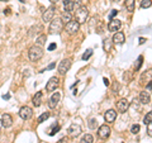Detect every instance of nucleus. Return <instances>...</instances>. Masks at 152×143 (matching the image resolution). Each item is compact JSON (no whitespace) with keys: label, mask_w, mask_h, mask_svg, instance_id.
<instances>
[{"label":"nucleus","mask_w":152,"mask_h":143,"mask_svg":"<svg viewBox=\"0 0 152 143\" xmlns=\"http://www.w3.org/2000/svg\"><path fill=\"white\" fill-rule=\"evenodd\" d=\"M89 17V10L86 7H81L80 5L75 12V20L79 23V24H83V23L86 22V19Z\"/></svg>","instance_id":"obj_1"},{"label":"nucleus","mask_w":152,"mask_h":143,"mask_svg":"<svg viewBox=\"0 0 152 143\" xmlns=\"http://www.w3.org/2000/svg\"><path fill=\"white\" fill-rule=\"evenodd\" d=\"M28 57H29V60L33 61V62H36V61L41 60L42 57H43V50H42V47L39 46H33L29 48V52H28Z\"/></svg>","instance_id":"obj_2"},{"label":"nucleus","mask_w":152,"mask_h":143,"mask_svg":"<svg viewBox=\"0 0 152 143\" xmlns=\"http://www.w3.org/2000/svg\"><path fill=\"white\" fill-rule=\"evenodd\" d=\"M64 29V22L61 20V18H56V19H52L51 20V24L48 31L51 34H58L61 33V31Z\"/></svg>","instance_id":"obj_3"},{"label":"nucleus","mask_w":152,"mask_h":143,"mask_svg":"<svg viewBox=\"0 0 152 143\" xmlns=\"http://www.w3.org/2000/svg\"><path fill=\"white\" fill-rule=\"evenodd\" d=\"M110 127L107 125V124H103L98 128V137L100 139H107V138L110 136Z\"/></svg>","instance_id":"obj_4"},{"label":"nucleus","mask_w":152,"mask_h":143,"mask_svg":"<svg viewBox=\"0 0 152 143\" xmlns=\"http://www.w3.org/2000/svg\"><path fill=\"white\" fill-rule=\"evenodd\" d=\"M80 29V24L76 20H70L69 23H66V32L69 34H76Z\"/></svg>","instance_id":"obj_5"},{"label":"nucleus","mask_w":152,"mask_h":143,"mask_svg":"<svg viewBox=\"0 0 152 143\" xmlns=\"http://www.w3.org/2000/svg\"><path fill=\"white\" fill-rule=\"evenodd\" d=\"M19 117H20L23 120H29L33 117V110L29 107H22L20 110H19Z\"/></svg>","instance_id":"obj_6"},{"label":"nucleus","mask_w":152,"mask_h":143,"mask_svg":"<svg viewBox=\"0 0 152 143\" xmlns=\"http://www.w3.org/2000/svg\"><path fill=\"white\" fill-rule=\"evenodd\" d=\"M70 69H71V60H70V58L62 60V61L60 62V65H58V72H60L61 75H65Z\"/></svg>","instance_id":"obj_7"},{"label":"nucleus","mask_w":152,"mask_h":143,"mask_svg":"<svg viewBox=\"0 0 152 143\" xmlns=\"http://www.w3.org/2000/svg\"><path fill=\"white\" fill-rule=\"evenodd\" d=\"M80 133H81V127H80L79 124H76V123H72V124L69 127V129H67V134L71 138L77 137Z\"/></svg>","instance_id":"obj_8"},{"label":"nucleus","mask_w":152,"mask_h":143,"mask_svg":"<svg viewBox=\"0 0 152 143\" xmlns=\"http://www.w3.org/2000/svg\"><path fill=\"white\" fill-rule=\"evenodd\" d=\"M122 27V22L118 20V19H110V22H109L108 24V29L109 32H114L115 33L117 31H119Z\"/></svg>","instance_id":"obj_9"},{"label":"nucleus","mask_w":152,"mask_h":143,"mask_svg":"<svg viewBox=\"0 0 152 143\" xmlns=\"http://www.w3.org/2000/svg\"><path fill=\"white\" fill-rule=\"evenodd\" d=\"M58 84H60V80L57 79V77H51L50 79V81L47 82V85H46V90L48 93H51V91H55V90L57 89V86H58Z\"/></svg>","instance_id":"obj_10"},{"label":"nucleus","mask_w":152,"mask_h":143,"mask_svg":"<svg viewBox=\"0 0 152 143\" xmlns=\"http://www.w3.org/2000/svg\"><path fill=\"white\" fill-rule=\"evenodd\" d=\"M115 119H117V112L113 110V109H109V110L104 113V120L107 123H113Z\"/></svg>","instance_id":"obj_11"},{"label":"nucleus","mask_w":152,"mask_h":143,"mask_svg":"<svg viewBox=\"0 0 152 143\" xmlns=\"http://www.w3.org/2000/svg\"><path fill=\"white\" fill-rule=\"evenodd\" d=\"M80 7V4H77V3H75L74 0H65L64 1V8H65V10L66 12H72V10H75V9H77Z\"/></svg>","instance_id":"obj_12"},{"label":"nucleus","mask_w":152,"mask_h":143,"mask_svg":"<svg viewBox=\"0 0 152 143\" xmlns=\"http://www.w3.org/2000/svg\"><path fill=\"white\" fill-rule=\"evenodd\" d=\"M60 99H61V94H60L58 91L53 93V95H52V96L50 98V101H48V107H50L51 109H55V108L57 107V104H58Z\"/></svg>","instance_id":"obj_13"},{"label":"nucleus","mask_w":152,"mask_h":143,"mask_svg":"<svg viewBox=\"0 0 152 143\" xmlns=\"http://www.w3.org/2000/svg\"><path fill=\"white\" fill-rule=\"evenodd\" d=\"M55 10H56V9H55L53 7H51V8H48V9H47V10L43 13V15H42V19H43L45 23L51 22L52 19H53V17H55Z\"/></svg>","instance_id":"obj_14"},{"label":"nucleus","mask_w":152,"mask_h":143,"mask_svg":"<svg viewBox=\"0 0 152 143\" xmlns=\"http://www.w3.org/2000/svg\"><path fill=\"white\" fill-rule=\"evenodd\" d=\"M129 108V103L127 101V99H121L117 103V110L119 113H126Z\"/></svg>","instance_id":"obj_15"},{"label":"nucleus","mask_w":152,"mask_h":143,"mask_svg":"<svg viewBox=\"0 0 152 143\" xmlns=\"http://www.w3.org/2000/svg\"><path fill=\"white\" fill-rule=\"evenodd\" d=\"M126 41V37H124V33L123 32H115L113 36V42L115 45H123Z\"/></svg>","instance_id":"obj_16"},{"label":"nucleus","mask_w":152,"mask_h":143,"mask_svg":"<svg viewBox=\"0 0 152 143\" xmlns=\"http://www.w3.org/2000/svg\"><path fill=\"white\" fill-rule=\"evenodd\" d=\"M1 123H3V127H5V128L12 127L13 125V118H12L10 114H3Z\"/></svg>","instance_id":"obj_17"},{"label":"nucleus","mask_w":152,"mask_h":143,"mask_svg":"<svg viewBox=\"0 0 152 143\" xmlns=\"http://www.w3.org/2000/svg\"><path fill=\"white\" fill-rule=\"evenodd\" d=\"M138 101L141 104H150L151 103V95L148 91H142L140 94V100Z\"/></svg>","instance_id":"obj_18"},{"label":"nucleus","mask_w":152,"mask_h":143,"mask_svg":"<svg viewBox=\"0 0 152 143\" xmlns=\"http://www.w3.org/2000/svg\"><path fill=\"white\" fill-rule=\"evenodd\" d=\"M42 98H43V93L42 91H38V93H36V95L33 96V105H34L36 108L37 107H39L41 104H42Z\"/></svg>","instance_id":"obj_19"},{"label":"nucleus","mask_w":152,"mask_h":143,"mask_svg":"<svg viewBox=\"0 0 152 143\" xmlns=\"http://www.w3.org/2000/svg\"><path fill=\"white\" fill-rule=\"evenodd\" d=\"M71 19H72V15H71V13L64 10L62 14H61V20H62L64 23H69Z\"/></svg>","instance_id":"obj_20"},{"label":"nucleus","mask_w":152,"mask_h":143,"mask_svg":"<svg viewBox=\"0 0 152 143\" xmlns=\"http://www.w3.org/2000/svg\"><path fill=\"white\" fill-rule=\"evenodd\" d=\"M134 4H136L134 0H124V5L127 8V10L131 12V13L134 10Z\"/></svg>","instance_id":"obj_21"},{"label":"nucleus","mask_w":152,"mask_h":143,"mask_svg":"<svg viewBox=\"0 0 152 143\" xmlns=\"http://www.w3.org/2000/svg\"><path fill=\"white\" fill-rule=\"evenodd\" d=\"M103 48L105 52H109L112 50V41L109 39V38H105V39L103 41Z\"/></svg>","instance_id":"obj_22"},{"label":"nucleus","mask_w":152,"mask_h":143,"mask_svg":"<svg viewBox=\"0 0 152 143\" xmlns=\"http://www.w3.org/2000/svg\"><path fill=\"white\" fill-rule=\"evenodd\" d=\"M80 143H94V137L91 134H85L81 141H80Z\"/></svg>","instance_id":"obj_23"},{"label":"nucleus","mask_w":152,"mask_h":143,"mask_svg":"<svg viewBox=\"0 0 152 143\" xmlns=\"http://www.w3.org/2000/svg\"><path fill=\"white\" fill-rule=\"evenodd\" d=\"M46 39H47V38H46V36L45 34H42V36H39V37H38L37 38V41H36V45L37 46H43L45 43H46Z\"/></svg>","instance_id":"obj_24"},{"label":"nucleus","mask_w":152,"mask_h":143,"mask_svg":"<svg viewBox=\"0 0 152 143\" xmlns=\"http://www.w3.org/2000/svg\"><path fill=\"white\" fill-rule=\"evenodd\" d=\"M152 7V1L151 0H142L141 1V8L147 9V8H151Z\"/></svg>","instance_id":"obj_25"},{"label":"nucleus","mask_w":152,"mask_h":143,"mask_svg":"<svg viewBox=\"0 0 152 143\" xmlns=\"http://www.w3.org/2000/svg\"><path fill=\"white\" fill-rule=\"evenodd\" d=\"M89 127L91 128V129H96V127H98V119H95V118L90 119V120H89Z\"/></svg>","instance_id":"obj_26"},{"label":"nucleus","mask_w":152,"mask_h":143,"mask_svg":"<svg viewBox=\"0 0 152 143\" xmlns=\"http://www.w3.org/2000/svg\"><path fill=\"white\" fill-rule=\"evenodd\" d=\"M48 118H50V113H48V112H46V113L42 114V115H41L39 118H38V123H43V122H45V120H47Z\"/></svg>","instance_id":"obj_27"},{"label":"nucleus","mask_w":152,"mask_h":143,"mask_svg":"<svg viewBox=\"0 0 152 143\" xmlns=\"http://www.w3.org/2000/svg\"><path fill=\"white\" fill-rule=\"evenodd\" d=\"M91 56H93V50H86V52H85V53L83 55V60L86 61V60H89Z\"/></svg>","instance_id":"obj_28"},{"label":"nucleus","mask_w":152,"mask_h":143,"mask_svg":"<svg viewBox=\"0 0 152 143\" xmlns=\"http://www.w3.org/2000/svg\"><path fill=\"white\" fill-rule=\"evenodd\" d=\"M150 122H152V112H148V113H147V115H146L145 119H143V123H145L146 125L148 124Z\"/></svg>","instance_id":"obj_29"},{"label":"nucleus","mask_w":152,"mask_h":143,"mask_svg":"<svg viewBox=\"0 0 152 143\" xmlns=\"http://www.w3.org/2000/svg\"><path fill=\"white\" fill-rule=\"evenodd\" d=\"M140 131H141V127H140L138 124H133L132 128H131V132L133 133V134H137V133H138Z\"/></svg>","instance_id":"obj_30"},{"label":"nucleus","mask_w":152,"mask_h":143,"mask_svg":"<svg viewBox=\"0 0 152 143\" xmlns=\"http://www.w3.org/2000/svg\"><path fill=\"white\" fill-rule=\"evenodd\" d=\"M142 62H143V56H140L138 57V62H137V65H136V70H140Z\"/></svg>","instance_id":"obj_31"},{"label":"nucleus","mask_w":152,"mask_h":143,"mask_svg":"<svg viewBox=\"0 0 152 143\" xmlns=\"http://www.w3.org/2000/svg\"><path fill=\"white\" fill-rule=\"evenodd\" d=\"M147 134L152 137V122H150L148 124H147Z\"/></svg>","instance_id":"obj_32"},{"label":"nucleus","mask_w":152,"mask_h":143,"mask_svg":"<svg viewBox=\"0 0 152 143\" xmlns=\"http://www.w3.org/2000/svg\"><path fill=\"white\" fill-rule=\"evenodd\" d=\"M118 14V10H115V9H113V10L110 12V14H109V19H114V17H115Z\"/></svg>","instance_id":"obj_33"},{"label":"nucleus","mask_w":152,"mask_h":143,"mask_svg":"<svg viewBox=\"0 0 152 143\" xmlns=\"http://www.w3.org/2000/svg\"><path fill=\"white\" fill-rule=\"evenodd\" d=\"M60 131V125H57L56 128H55V129L53 131H52V132H50V136H53L55 134V133H57V132H58Z\"/></svg>","instance_id":"obj_34"},{"label":"nucleus","mask_w":152,"mask_h":143,"mask_svg":"<svg viewBox=\"0 0 152 143\" xmlns=\"http://www.w3.org/2000/svg\"><path fill=\"white\" fill-rule=\"evenodd\" d=\"M56 47H57V46H56V43H51V45L48 46V51H53V50L56 48Z\"/></svg>","instance_id":"obj_35"},{"label":"nucleus","mask_w":152,"mask_h":143,"mask_svg":"<svg viewBox=\"0 0 152 143\" xmlns=\"http://www.w3.org/2000/svg\"><path fill=\"white\" fill-rule=\"evenodd\" d=\"M103 81H104V84H105V86H109V84H110V82H109V80L107 77H104Z\"/></svg>","instance_id":"obj_36"},{"label":"nucleus","mask_w":152,"mask_h":143,"mask_svg":"<svg viewBox=\"0 0 152 143\" xmlns=\"http://www.w3.org/2000/svg\"><path fill=\"white\" fill-rule=\"evenodd\" d=\"M147 39H146V38H143V37H141L140 38V45H143L145 43V42H146Z\"/></svg>","instance_id":"obj_37"},{"label":"nucleus","mask_w":152,"mask_h":143,"mask_svg":"<svg viewBox=\"0 0 152 143\" xmlns=\"http://www.w3.org/2000/svg\"><path fill=\"white\" fill-rule=\"evenodd\" d=\"M147 89H152V80H150L148 82H147Z\"/></svg>","instance_id":"obj_38"},{"label":"nucleus","mask_w":152,"mask_h":143,"mask_svg":"<svg viewBox=\"0 0 152 143\" xmlns=\"http://www.w3.org/2000/svg\"><path fill=\"white\" fill-rule=\"evenodd\" d=\"M69 142V139H67V138H62V139H61L58 143H67Z\"/></svg>","instance_id":"obj_39"},{"label":"nucleus","mask_w":152,"mask_h":143,"mask_svg":"<svg viewBox=\"0 0 152 143\" xmlns=\"http://www.w3.org/2000/svg\"><path fill=\"white\" fill-rule=\"evenodd\" d=\"M55 66H56L55 63H51V65L48 66V67H47V70H52V69H55Z\"/></svg>","instance_id":"obj_40"},{"label":"nucleus","mask_w":152,"mask_h":143,"mask_svg":"<svg viewBox=\"0 0 152 143\" xmlns=\"http://www.w3.org/2000/svg\"><path fill=\"white\" fill-rule=\"evenodd\" d=\"M50 1H51V3H57L58 0H50Z\"/></svg>","instance_id":"obj_41"},{"label":"nucleus","mask_w":152,"mask_h":143,"mask_svg":"<svg viewBox=\"0 0 152 143\" xmlns=\"http://www.w3.org/2000/svg\"><path fill=\"white\" fill-rule=\"evenodd\" d=\"M1 127H3V123H1V120H0V129H1Z\"/></svg>","instance_id":"obj_42"},{"label":"nucleus","mask_w":152,"mask_h":143,"mask_svg":"<svg viewBox=\"0 0 152 143\" xmlns=\"http://www.w3.org/2000/svg\"><path fill=\"white\" fill-rule=\"evenodd\" d=\"M0 1H9V0H0Z\"/></svg>","instance_id":"obj_43"},{"label":"nucleus","mask_w":152,"mask_h":143,"mask_svg":"<svg viewBox=\"0 0 152 143\" xmlns=\"http://www.w3.org/2000/svg\"><path fill=\"white\" fill-rule=\"evenodd\" d=\"M112 1H119V0H112Z\"/></svg>","instance_id":"obj_44"}]
</instances>
